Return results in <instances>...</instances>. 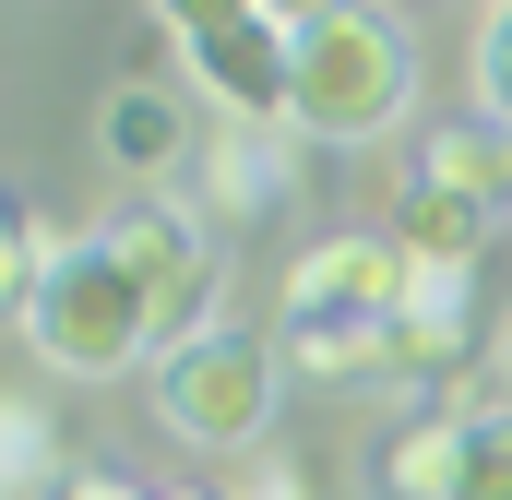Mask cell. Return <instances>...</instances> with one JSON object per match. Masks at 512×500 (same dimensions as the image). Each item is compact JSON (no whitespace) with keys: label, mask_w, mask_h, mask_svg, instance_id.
Wrapping results in <instances>:
<instances>
[{"label":"cell","mask_w":512,"mask_h":500,"mask_svg":"<svg viewBox=\"0 0 512 500\" xmlns=\"http://www.w3.org/2000/svg\"><path fill=\"white\" fill-rule=\"evenodd\" d=\"M417 96V48L393 12H298V84H286V131L298 143H382Z\"/></svg>","instance_id":"cell-1"},{"label":"cell","mask_w":512,"mask_h":500,"mask_svg":"<svg viewBox=\"0 0 512 500\" xmlns=\"http://www.w3.org/2000/svg\"><path fill=\"white\" fill-rule=\"evenodd\" d=\"M12 334H24L60 381H120V370L155 358V310H143V286L120 274L108 239H60L48 250V274H36V298H24Z\"/></svg>","instance_id":"cell-2"},{"label":"cell","mask_w":512,"mask_h":500,"mask_svg":"<svg viewBox=\"0 0 512 500\" xmlns=\"http://www.w3.org/2000/svg\"><path fill=\"white\" fill-rule=\"evenodd\" d=\"M274 381H286V346H262L251 322H215V334H191V346L155 358V417L191 453H239L251 465L274 441Z\"/></svg>","instance_id":"cell-3"},{"label":"cell","mask_w":512,"mask_h":500,"mask_svg":"<svg viewBox=\"0 0 512 500\" xmlns=\"http://www.w3.org/2000/svg\"><path fill=\"white\" fill-rule=\"evenodd\" d=\"M167 48H179V72L215 96V120L286 131V84H298V12H274V0H179V12H167Z\"/></svg>","instance_id":"cell-4"},{"label":"cell","mask_w":512,"mask_h":500,"mask_svg":"<svg viewBox=\"0 0 512 500\" xmlns=\"http://www.w3.org/2000/svg\"><path fill=\"white\" fill-rule=\"evenodd\" d=\"M417 262L393 250V227H346V239H310L286 262V346H370L393 310H405Z\"/></svg>","instance_id":"cell-5"},{"label":"cell","mask_w":512,"mask_h":500,"mask_svg":"<svg viewBox=\"0 0 512 500\" xmlns=\"http://www.w3.org/2000/svg\"><path fill=\"white\" fill-rule=\"evenodd\" d=\"M120 250V274L143 286V310H155V358L167 346H191V334H215V298H227V250L203 227V203H143L108 227Z\"/></svg>","instance_id":"cell-6"},{"label":"cell","mask_w":512,"mask_h":500,"mask_svg":"<svg viewBox=\"0 0 512 500\" xmlns=\"http://www.w3.org/2000/svg\"><path fill=\"white\" fill-rule=\"evenodd\" d=\"M465 358H477V274H429V262H417L405 310L370 334V381H405V393H429V381H453Z\"/></svg>","instance_id":"cell-7"},{"label":"cell","mask_w":512,"mask_h":500,"mask_svg":"<svg viewBox=\"0 0 512 500\" xmlns=\"http://www.w3.org/2000/svg\"><path fill=\"white\" fill-rule=\"evenodd\" d=\"M96 155L120 167L131 191H155V203H167V179L203 155V143H191V108H179V84H155V72L108 84V108H96Z\"/></svg>","instance_id":"cell-8"},{"label":"cell","mask_w":512,"mask_h":500,"mask_svg":"<svg viewBox=\"0 0 512 500\" xmlns=\"http://www.w3.org/2000/svg\"><path fill=\"white\" fill-rule=\"evenodd\" d=\"M203 227L215 215H286V191H298V131H251V120H215L203 131Z\"/></svg>","instance_id":"cell-9"},{"label":"cell","mask_w":512,"mask_h":500,"mask_svg":"<svg viewBox=\"0 0 512 500\" xmlns=\"http://www.w3.org/2000/svg\"><path fill=\"white\" fill-rule=\"evenodd\" d=\"M417 179H429V191H453V203H477V215H512V131H501V120H453V131H429Z\"/></svg>","instance_id":"cell-10"},{"label":"cell","mask_w":512,"mask_h":500,"mask_svg":"<svg viewBox=\"0 0 512 500\" xmlns=\"http://www.w3.org/2000/svg\"><path fill=\"white\" fill-rule=\"evenodd\" d=\"M453 453H465V429L429 417V405H405L382 441H370V489L382 500H453Z\"/></svg>","instance_id":"cell-11"},{"label":"cell","mask_w":512,"mask_h":500,"mask_svg":"<svg viewBox=\"0 0 512 500\" xmlns=\"http://www.w3.org/2000/svg\"><path fill=\"white\" fill-rule=\"evenodd\" d=\"M489 227H501V215H477V203H453V191H429V179L393 203V250H405V262H429V274H477Z\"/></svg>","instance_id":"cell-12"},{"label":"cell","mask_w":512,"mask_h":500,"mask_svg":"<svg viewBox=\"0 0 512 500\" xmlns=\"http://www.w3.org/2000/svg\"><path fill=\"white\" fill-rule=\"evenodd\" d=\"M36 489H72V453H60V417L0 393V500H36Z\"/></svg>","instance_id":"cell-13"},{"label":"cell","mask_w":512,"mask_h":500,"mask_svg":"<svg viewBox=\"0 0 512 500\" xmlns=\"http://www.w3.org/2000/svg\"><path fill=\"white\" fill-rule=\"evenodd\" d=\"M48 250H60V227H36L24 203H0V322H24V298H36V274H48Z\"/></svg>","instance_id":"cell-14"},{"label":"cell","mask_w":512,"mask_h":500,"mask_svg":"<svg viewBox=\"0 0 512 500\" xmlns=\"http://www.w3.org/2000/svg\"><path fill=\"white\" fill-rule=\"evenodd\" d=\"M453 500H512V417H477L453 453Z\"/></svg>","instance_id":"cell-15"},{"label":"cell","mask_w":512,"mask_h":500,"mask_svg":"<svg viewBox=\"0 0 512 500\" xmlns=\"http://www.w3.org/2000/svg\"><path fill=\"white\" fill-rule=\"evenodd\" d=\"M477 108L512 131V0H501V12H477Z\"/></svg>","instance_id":"cell-16"},{"label":"cell","mask_w":512,"mask_h":500,"mask_svg":"<svg viewBox=\"0 0 512 500\" xmlns=\"http://www.w3.org/2000/svg\"><path fill=\"white\" fill-rule=\"evenodd\" d=\"M227 500H322V489H310V465H298V453H274V441H262L251 465H239V489H227Z\"/></svg>","instance_id":"cell-17"},{"label":"cell","mask_w":512,"mask_h":500,"mask_svg":"<svg viewBox=\"0 0 512 500\" xmlns=\"http://www.w3.org/2000/svg\"><path fill=\"white\" fill-rule=\"evenodd\" d=\"M60 500H155V489H131V477H72Z\"/></svg>","instance_id":"cell-18"},{"label":"cell","mask_w":512,"mask_h":500,"mask_svg":"<svg viewBox=\"0 0 512 500\" xmlns=\"http://www.w3.org/2000/svg\"><path fill=\"white\" fill-rule=\"evenodd\" d=\"M489 370H501V381H512V322H501V346H489Z\"/></svg>","instance_id":"cell-19"},{"label":"cell","mask_w":512,"mask_h":500,"mask_svg":"<svg viewBox=\"0 0 512 500\" xmlns=\"http://www.w3.org/2000/svg\"><path fill=\"white\" fill-rule=\"evenodd\" d=\"M155 500H227V489H155Z\"/></svg>","instance_id":"cell-20"}]
</instances>
